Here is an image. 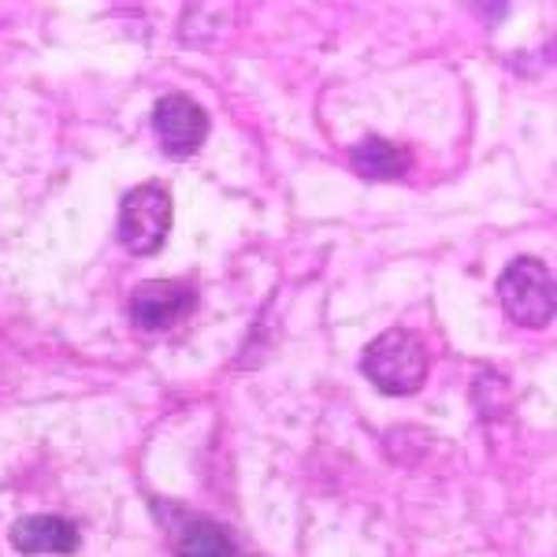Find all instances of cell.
<instances>
[{"label": "cell", "mask_w": 557, "mask_h": 557, "mask_svg": "<svg viewBox=\"0 0 557 557\" xmlns=\"http://www.w3.org/2000/svg\"><path fill=\"white\" fill-rule=\"evenodd\" d=\"M197 305V290L183 278H149L134 286L131 294V320L141 331H168L183 317H190Z\"/></svg>", "instance_id": "5b68a950"}, {"label": "cell", "mask_w": 557, "mask_h": 557, "mask_svg": "<svg viewBox=\"0 0 557 557\" xmlns=\"http://www.w3.org/2000/svg\"><path fill=\"white\" fill-rule=\"evenodd\" d=\"M12 546L20 554H75L78 528L64 517H23L12 528Z\"/></svg>", "instance_id": "8992f818"}, {"label": "cell", "mask_w": 557, "mask_h": 557, "mask_svg": "<svg viewBox=\"0 0 557 557\" xmlns=\"http://www.w3.org/2000/svg\"><path fill=\"white\" fill-rule=\"evenodd\" d=\"M178 557H238L231 535L205 517H190L178 532Z\"/></svg>", "instance_id": "ba28073f"}, {"label": "cell", "mask_w": 557, "mask_h": 557, "mask_svg": "<svg viewBox=\"0 0 557 557\" xmlns=\"http://www.w3.org/2000/svg\"><path fill=\"white\" fill-rule=\"evenodd\" d=\"M361 372L375 383V391L406 398V394H417L428 380V354L409 331H383L380 338L364 346Z\"/></svg>", "instance_id": "6da1fadb"}, {"label": "cell", "mask_w": 557, "mask_h": 557, "mask_svg": "<svg viewBox=\"0 0 557 557\" xmlns=\"http://www.w3.org/2000/svg\"><path fill=\"white\" fill-rule=\"evenodd\" d=\"M172 235V194L157 183L134 186L120 205V238L134 257H152Z\"/></svg>", "instance_id": "3957f363"}, {"label": "cell", "mask_w": 557, "mask_h": 557, "mask_svg": "<svg viewBox=\"0 0 557 557\" xmlns=\"http://www.w3.org/2000/svg\"><path fill=\"white\" fill-rule=\"evenodd\" d=\"M152 131L168 157H194L209 138V112L186 94H168L152 108Z\"/></svg>", "instance_id": "277c9868"}, {"label": "cell", "mask_w": 557, "mask_h": 557, "mask_svg": "<svg viewBox=\"0 0 557 557\" xmlns=\"http://www.w3.org/2000/svg\"><path fill=\"white\" fill-rule=\"evenodd\" d=\"M349 164H354L357 175H364L368 183H391V178H401L409 172V152L394 141L383 138H364L349 149Z\"/></svg>", "instance_id": "52a82bcc"}, {"label": "cell", "mask_w": 557, "mask_h": 557, "mask_svg": "<svg viewBox=\"0 0 557 557\" xmlns=\"http://www.w3.org/2000/svg\"><path fill=\"white\" fill-rule=\"evenodd\" d=\"M498 301L502 312L513 323H520V327H532V331L550 327L557 309L550 264H543L535 257H517L498 278Z\"/></svg>", "instance_id": "7a4b0ae2"}]
</instances>
